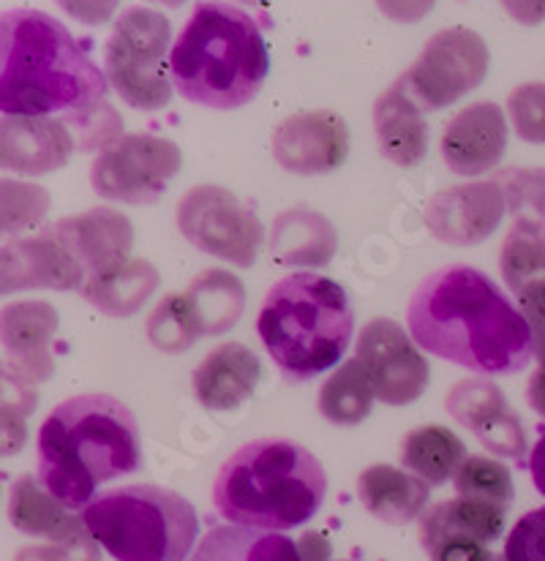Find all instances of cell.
Masks as SVG:
<instances>
[{"instance_id": "cell-1", "label": "cell", "mask_w": 545, "mask_h": 561, "mask_svg": "<svg viewBox=\"0 0 545 561\" xmlns=\"http://www.w3.org/2000/svg\"><path fill=\"white\" fill-rule=\"evenodd\" d=\"M0 110L3 117L55 115L69 123L80 150H106L121 139L106 75L66 25L38 9L0 16Z\"/></svg>"}, {"instance_id": "cell-2", "label": "cell", "mask_w": 545, "mask_h": 561, "mask_svg": "<svg viewBox=\"0 0 545 561\" xmlns=\"http://www.w3.org/2000/svg\"><path fill=\"white\" fill-rule=\"evenodd\" d=\"M407 324L420 350L482 376L519 374L535 355L524 313L469 265L440 267L420 280Z\"/></svg>"}, {"instance_id": "cell-3", "label": "cell", "mask_w": 545, "mask_h": 561, "mask_svg": "<svg viewBox=\"0 0 545 561\" xmlns=\"http://www.w3.org/2000/svg\"><path fill=\"white\" fill-rule=\"evenodd\" d=\"M143 463L132 409L106 392L66 398L38 431L36 477L66 510H88L104 482Z\"/></svg>"}, {"instance_id": "cell-4", "label": "cell", "mask_w": 545, "mask_h": 561, "mask_svg": "<svg viewBox=\"0 0 545 561\" xmlns=\"http://www.w3.org/2000/svg\"><path fill=\"white\" fill-rule=\"evenodd\" d=\"M328 474L314 453L289 439H254L235 450L213 480V504L232 526L286 531L319 513Z\"/></svg>"}, {"instance_id": "cell-5", "label": "cell", "mask_w": 545, "mask_h": 561, "mask_svg": "<svg viewBox=\"0 0 545 561\" xmlns=\"http://www.w3.org/2000/svg\"><path fill=\"white\" fill-rule=\"evenodd\" d=\"M271 53L254 16L232 3H200L178 33L170 77L191 104L238 110L260 93Z\"/></svg>"}, {"instance_id": "cell-6", "label": "cell", "mask_w": 545, "mask_h": 561, "mask_svg": "<svg viewBox=\"0 0 545 561\" xmlns=\"http://www.w3.org/2000/svg\"><path fill=\"white\" fill-rule=\"evenodd\" d=\"M257 330L279 371L289 381H308L344 357L355 313L333 278L292 273L265 295Z\"/></svg>"}, {"instance_id": "cell-7", "label": "cell", "mask_w": 545, "mask_h": 561, "mask_svg": "<svg viewBox=\"0 0 545 561\" xmlns=\"http://www.w3.org/2000/svg\"><path fill=\"white\" fill-rule=\"evenodd\" d=\"M88 535L115 561H185L200 535L191 502L159 485L101 493L82 513Z\"/></svg>"}, {"instance_id": "cell-8", "label": "cell", "mask_w": 545, "mask_h": 561, "mask_svg": "<svg viewBox=\"0 0 545 561\" xmlns=\"http://www.w3.org/2000/svg\"><path fill=\"white\" fill-rule=\"evenodd\" d=\"M172 27L161 11L128 9L106 42V80L128 106L161 110L170 104L172 85L164 71Z\"/></svg>"}, {"instance_id": "cell-9", "label": "cell", "mask_w": 545, "mask_h": 561, "mask_svg": "<svg viewBox=\"0 0 545 561\" xmlns=\"http://www.w3.org/2000/svg\"><path fill=\"white\" fill-rule=\"evenodd\" d=\"M178 229L194 249L251 267L260 251L265 227L246 202L222 186H194L178 202Z\"/></svg>"}, {"instance_id": "cell-10", "label": "cell", "mask_w": 545, "mask_h": 561, "mask_svg": "<svg viewBox=\"0 0 545 561\" xmlns=\"http://www.w3.org/2000/svg\"><path fill=\"white\" fill-rule=\"evenodd\" d=\"M183 153L172 139L156 134H123L101 150L91 167L99 196L123 205H154L181 172Z\"/></svg>"}, {"instance_id": "cell-11", "label": "cell", "mask_w": 545, "mask_h": 561, "mask_svg": "<svg viewBox=\"0 0 545 561\" xmlns=\"http://www.w3.org/2000/svg\"><path fill=\"white\" fill-rule=\"evenodd\" d=\"M488 64L491 55L475 31L445 27L425 42L412 69L404 75V82L420 110H442L475 91L488 75Z\"/></svg>"}, {"instance_id": "cell-12", "label": "cell", "mask_w": 545, "mask_h": 561, "mask_svg": "<svg viewBox=\"0 0 545 561\" xmlns=\"http://www.w3.org/2000/svg\"><path fill=\"white\" fill-rule=\"evenodd\" d=\"M357 360H361L376 398L387 407L415 403L429 387V360L420 355L412 335L393 319H371L357 339Z\"/></svg>"}, {"instance_id": "cell-13", "label": "cell", "mask_w": 545, "mask_h": 561, "mask_svg": "<svg viewBox=\"0 0 545 561\" xmlns=\"http://www.w3.org/2000/svg\"><path fill=\"white\" fill-rule=\"evenodd\" d=\"M273 159L295 175H319L344 164L350 131L336 112H297L275 126L271 137Z\"/></svg>"}, {"instance_id": "cell-14", "label": "cell", "mask_w": 545, "mask_h": 561, "mask_svg": "<svg viewBox=\"0 0 545 561\" xmlns=\"http://www.w3.org/2000/svg\"><path fill=\"white\" fill-rule=\"evenodd\" d=\"M445 409L461 425L475 431L482 447L502 458H521L530 450V439L521 417L508 407V398L493 381H458L445 398Z\"/></svg>"}, {"instance_id": "cell-15", "label": "cell", "mask_w": 545, "mask_h": 561, "mask_svg": "<svg viewBox=\"0 0 545 561\" xmlns=\"http://www.w3.org/2000/svg\"><path fill=\"white\" fill-rule=\"evenodd\" d=\"M58 333V311L44 300L11 302L3 308V379L38 385L55 374L49 355Z\"/></svg>"}, {"instance_id": "cell-16", "label": "cell", "mask_w": 545, "mask_h": 561, "mask_svg": "<svg viewBox=\"0 0 545 561\" xmlns=\"http://www.w3.org/2000/svg\"><path fill=\"white\" fill-rule=\"evenodd\" d=\"M504 191L493 183H466L440 191L425 205V227L447 245H475L493 234L504 216Z\"/></svg>"}, {"instance_id": "cell-17", "label": "cell", "mask_w": 545, "mask_h": 561, "mask_svg": "<svg viewBox=\"0 0 545 561\" xmlns=\"http://www.w3.org/2000/svg\"><path fill=\"white\" fill-rule=\"evenodd\" d=\"M508 150V121L502 106L477 101L447 121L442 131V159L455 175L475 178L491 172Z\"/></svg>"}, {"instance_id": "cell-18", "label": "cell", "mask_w": 545, "mask_h": 561, "mask_svg": "<svg viewBox=\"0 0 545 561\" xmlns=\"http://www.w3.org/2000/svg\"><path fill=\"white\" fill-rule=\"evenodd\" d=\"M47 232L80 262L88 278L126 262L134 243L132 221L112 207H93L80 216L60 218Z\"/></svg>"}, {"instance_id": "cell-19", "label": "cell", "mask_w": 545, "mask_h": 561, "mask_svg": "<svg viewBox=\"0 0 545 561\" xmlns=\"http://www.w3.org/2000/svg\"><path fill=\"white\" fill-rule=\"evenodd\" d=\"M77 148L71 126L58 117H3L0 159L5 170L27 175L60 170Z\"/></svg>"}, {"instance_id": "cell-20", "label": "cell", "mask_w": 545, "mask_h": 561, "mask_svg": "<svg viewBox=\"0 0 545 561\" xmlns=\"http://www.w3.org/2000/svg\"><path fill=\"white\" fill-rule=\"evenodd\" d=\"M86 271L80 262L44 229L33 240L3 245V291L80 289Z\"/></svg>"}, {"instance_id": "cell-21", "label": "cell", "mask_w": 545, "mask_h": 561, "mask_svg": "<svg viewBox=\"0 0 545 561\" xmlns=\"http://www.w3.org/2000/svg\"><path fill=\"white\" fill-rule=\"evenodd\" d=\"M260 379V357L246 344L224 341L196 366L191 385H194V396L202 407L211 412H229L254 396Z\"/></svg>"}, {"instance_id": "cell-22", "label": "cell", "mask_w": 545, "mask_h": 561, "mask_svg": "<svg viewBox=\"0 0 545 561\" xmlns=\"http://www.w3.org/2000/svg\"><path fill=\"white\" fill-rule=\"evenodd\" d=\"M376 148L398 167H418L429 153V123L404 77H398L374 104Z\"/></svg>"}, {"instance_id": "cell-23", "label": "cell", "mask_w": 545, "mask_h": 561, "mask_svg": "<svg viewBox=\"0 0 545 561\" xmlns=\"http://www.w3.org/2000/svg\"><path fill=\"white\" fill-rule=\"evenodd\" d=\"M429 493V482L415 477L412 471L387 463H371L357 477V496L365 513L390 526L412 524L415 518H420L425 513Z\"/></svg>"}, {"instance_id": "cell-24", "label": "cell", "mask_w": 545, "mask_h": 561, "mask_svg": "<svg viewBox=\"0 0 545 561\" xmlns=\"http://www.w3.org/2000/svg\"><path fill=\"white\" fill-rule=\"evenodd\" d=\"M336 245L333 224L311 207H292L273 221L271 254L284 267H325Z\"/></svg>"}, {"instance_id": "cell-25", "label": "cell", "mask_w": 545, "mask_h": 561, "mask_svg": "<svg viewBox=\"0 0 545 561\" xmlns=\"http://www.w3.org/2000/svg\"><path fill=\"white\" fill-rule=\"evenodd\" d=\"M9 518L22 535L47 537L53 542H71L88 535L86 520L69 513L55 496H49L47 488L33 474L20 477L11 485Z\"/></svg>"}, {"instance_id": "cell-26", "label": "cell", "mask_w": 545, "mask_h": 561, "mask_svg": "<svg viewBox=\"0 0 545 561\" xmlns=\"http://www.w3.org/2000/svg\"><path fill=\"white\" fill-rule=\"evenodd\" d=\"M504 520H508V507L502 504L455 496L434 504L420 515V542L440 535H461L488 546L502 537Z\"/></svg>"}, {"instance_id": "cell-27", "label": "cell", "mask_w": 545, "mask_h": 561, "mask_svg": "<svg viewBox=\"0 0 545 561\" xmlns=\"http://www.w3.org/2000/svg\"><path fill=\"white\" fill-rule=\"evenodd\" d=\"M159 289V273L145 260H126L110 271L95 273L86 280L82 291L93 308L106 317H132Z\"/></svg>"}, {"instance_id": "cell-28", "label": "cell", "mask_w": 545, "mask_h": 561, "mask_svg": "<svg viewBox=\"0 0 545 561\" xmlns=\"http://www.w3.org/2000/svg\"><path fill=\"white\" fill-rule=\"evenodd\" d=\"M189 561H303V553L284 535L227 524L207 531Z\"/></svg>"}, {"instance_id": "cell-29", "label": "cell", "mask_w": 545, "mask_h": 561, "mask_svg": "<svg viewBox=\"0 0 545 561\" xmlns=\"http://www.w3.org/2000/svg\"><path fill=\"white\" fill-rule=\"evenodd\" d=\"M401 463L429 485H442L458 474L461 463L466 461L464 442L442 425H420L409 431L401 442Z\"/></svg>"}, {"instance_id": "cell-30", "label": "cell", "mask_w": 545, "mask_h": 561, "mask_svg": "<svg viewBox=\"0 0 545 561\" xmlns=\"http://www.w3.org/2000/svg\"><path fill=\"white\" fill-rule=\"evenodd\" d=\"M185 297L194 308L202 335H224L238 324L246 308V286L238 276L218 267L200 273L191 280Z\"/></svg>"}, {"instance_id": "cell-31", "label": "cell", "mask_w": 545, "mask_h": 561, "mask_svg": "<svg viewBox=\"0 0 545 561\" xmlns=\"http://www.w3.org/2000/svg\"><path fill=\"white\" fill-rule=\"evenodd\" d=\"M499 267L504 284L515 295L545 278V221L530 216L515 218L502 243Z\"/></svg>"}, {"instance_id": "cell-32", "label": "cell", "mask_w": 545, "mask_h": 561, "mask_svg": "<svg viewBox=\"0 0 545 561\" xmlns=\"http://www.w3.org/2000/svg\"><path fill=\"white\" fill-rule=\"evenodd\" d=\"M374 398L361 360H347L319 390V412L336 425H357L371 414Z\"/></svg>"}, {"instance_id": "cell-33", "label": "cell", "mask_w": 545, "mask_h": 561, "mask_svg": "<svg viewBox=\"0 0 545 561\" xmlns=\"http://www.w3.org/2000/svg\"><path fill=\"white\" fill-rule=\"evenodd\" d=\"M145 333H148L150 344L156 350L170 352V355H181L189 346H194L196 339H202L194 308H191L189 297L181 295V291H172V295L161 297L156 302V308L148 317V324H145Z\"/></svg>"}, {"instance_id": "cell-34", "label": "cell", "mask_w": 545, "mask_h": 561, "mask_svg": "<svg viewBox=\"0 0 545 561\" xmlns=\"http://www.w3.org/2000/svg\"><path fill=\"white\" fill-rule=\"evenodd\" d=\"M455 491L458 496L482 499V502L502 504V507H510L515 493L510 469L486 456H469L461 463L458 474H455Z\"/></svg>"}, {"instance_id": "cell-35", "label": "cell", "mask_w": 545, "mask_h": 561, "mask_svg": "<svg viewBox=\"0 0 545 561\" xmlns=\"http://www.w3.org/2000/svg\"><path fill=\"white\" fill-rule=\"evenodd\" d=\"M508 112L524 142L545 145V82H524L508 95Z\"/></svg>"}, {"instance_id": "cell-36", "label": "cell", "mask_w": 545, "mask_h": 561, "mask_svg": "<svg viewBox=\"0 0 545 561\" xmlns=\"http://www.w3.org/2000/svg\"><path fill=\"white\" fill-rule=\"evenodd\" d=\"M504 191L508 207L519 216L545 221V172L543 170H508L497 178Z\"/></svg>"}, {"instance_id": "cell-37", "label": "cell", "mask_w": 545, "mask_h": 561, "mask_svg": "<svg viewBox=\"0 0 545 561\" xmlns=\"http://www.w3.org/2000/svg\"><path fill=\"white\" fill-rule=\"evenodd\" d=\"M49 196L27 183H3V232H20L47 213Z\"/></svg>"}, {"instance_id": "cell-38", "label": "cell", "mask_w": 545, "mask_h": 561, "mask_svg": "<svg viewBox=\"0 0 545 561\" xmlns=\"http://www.w3.org/2000/svg\"><path fill=\"white\" fill-rule=\"evenodd\" d=\"M502 561H545V507L530 510L515 520L504 542Z\"/></svg>"}, {"instance_id": "cell-39", "label": "cell", "mask_w": 545, "mask_h": 561, "mask_svg": "<svg viewBox=\"0 0 545 561\" xmlns=\"http://www.w3.org/2000/svg\"><path fill=\"white\" fill-rule=\"evenodd\" d=\"M429 551L431 561H497L488 546L461 535H440L420 542Z\"/></svg>"}, {"instance_id": "cell-40", "label": "cell", "mask_w": 545, "mask_h": 561, "mask_svg": "<svg viewBox=\"0 0 545 561\" xmlns=\"http://www.w3.org/2000/svg\"><path fill=\"white\" fill-rule=\"evenodd\" d=\"M519 306L532 330V346H535L537 363L545 368V278L519 291Z\"/></svg>"}, {"instance_id": "cell-41", "label": "cell", "mask_w": 545, "mask_h": 561, "mask_svg": "<svg viewBox=\"0 0 545 561\" xmlns=\"http://www.w3.org/2000/svg\"><path fill=\"white\" fill-rule=\"evenodd\" d=\"M93 537H77L71 542H55V546L22 548L14 561H99V551Z\"/></svg>"}, {"instance_id": "cell-42", "label": "cell", "mask_w": 545, "mask_h": 561, "mask_svg": "<svg viewBox=\"0 0 545 561\" xmlns=\"http://www.w3.org/2000/svg\"><path fill=\"white\" fill-rule=\"evenodd\" d=\"M530 474H532V482H535L537 493H543L545 496V428H541V439H537L535 447H532Z\"/></svg>"}, {"instance_id": "cell-43", "label": "cell", "mask_w": 545, "mask_h": 561, "mask_svg": "<svg viewBox=\"0 0 545 561\" xmlns=\"http://www.w3.org/2000/svg\"><path fill=\"white\" fill-rule=\"evenodd\" d=\"M526 398H530V407L545 420V368H537L532 374L530 387H526Z\"/></svg>"}]
</instances>
